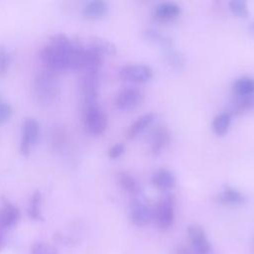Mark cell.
Segmentation results:
<instances>
[{
	"mask_svg": "<svg viewBox=\"0 0 254 254\" xmlns=\"http://www.w3.org/2000/svg\"><path fill=\"white\" fill-rule=\"evenodd\" d=\"M117 181L120 187L128 192L134 193L138 191L137 181L130 174L125 172H120L117 174Z\"/></svg>",
	"mask_w": 254,
	"mask_h": 254,
	"instance_id": "603a6c76",
	"label": "cell"
},
{
	"mask_svg": "<svg viewBox=\"0 0 254 254\" xmlns=\"http://www.w3.org/2000/svg\"><path fill=\"white\" fill-rule=\"evenodd\" d=\"M250 29H251V30L254 32V22H253V23L250 25Z\"/></svg>",
	"mask_w": 254,
	"mask_h": 254,
	"instance_id": "f546056e",
	"label": "cell"
},
{
	"mask_svg": "<svg viewBox=\"0 0 254 254\" xmlns=\"http://www.w3.org/2000/svg\"><path fill=\"white\" fill-rule=\"evenodd\" d=\"M31 254H58V251L50 244L37 242L31 247Z\"/></svg>",
	"mask_w": 254,
	"mask_h": 254,
	"instance_id": "4316f807",
	"label": "cell"
},
{
	"mask_svg": "<svg viewBox=\"0 0 254 254\" xmlns=\"http://www.w3.org/2000/svg\"><path fill=\"white\" fill-rule=\"evenodd\" d=\"M40 137V124L34 118H26L22 125L20 151L22 155L29 156L31 149L36 145Z\"/></svg>",
	"mask_w": 254,
	"mask_h": 254,
	"instance_id": "5b68a950",
	"label": "cell"
},
{
	"mask_svg": "<svg viewBox=\"0 0 254 254\" xmlns=\"http://www.w3.org/2000/svg\"><path fill=\"white\" fill-rule=\"evenodd\" d=\"M155 115L153 113H146L142 116L138 117L128 128L127 137L129 139H133L138 136L141 132H143L154 120Z\"/></svg>",
	"mask_w": 254,
	"mask_h": 254,
	"instance_id": "e0dca14e",
	"label": "cell"
},
{
	"mask_svg": "<svg viewBox=\"0 0 254 254\" xmlns=\"http://www.w3.org/2000/svg\"><path fill=\"white\" fill-rule=\"evenodd\" d=\"M20 218V211L17 206L8 200H4L3 206L0 208V227H13Z\"/></svg>",
	"mask_w": 254,
	"mask_h": 254,
	"instance_id": "8fae6325",
	"label": "cell"
},
{
	"mask_svg": "<svg viewBox=\"0 0 254 254\" xmlns=\"http://www.w3.org/2000/svg\"><path fill=\"white\" fill-rule=\"evenodd\" d=\"M188 238L192 249L197 254H208L211 250V243L208 240L204 229L197 224H190L187 229Z\"/></svg>",
	"mask_w": 254,
	"mask_h": 254,
	"instance_id": "8992f818",
	"label": "cell"
},
{
	"mask_svg": "<svg viewBox=\"0 0 254 254\" xmlns=\"http://www.w3.org/2000/svg\"><path fill=\"white\" fill-rule=\"evenodd\" d=\"M181 13V7L174 2H162L154 8V17L159 21H171Z\"/></svg>",
	"mask_w": 254,
	"mask_h": 254,
	"instance_id": "4fadbf2b",
	"label": "cell"
},
{
	"mask_svg": "<svg viewBox=\"0 0 254 254\" xmlns=\"http://www.w3.org/2000/svg\"><path fill=\"white\" fill-rule=\"evenodd\" d=\"M83 122L85 130L93 136H99L104 133L107 127V119L105 113L98 104L84 107Z\"/></svg>",
	"mask_w": 254,
	"mask_h": 254,
	"instance_id": "3957f363",
	"label": "cell"
},
{
	"mask_svg": "<svg viewBox=\"0 0 254 254\" xmlns=\"http://www.w3.org/2000/svg\"><path fill=\"white\" fill-rule=\"evenodd\" d=\"M102 62L103 58L101 55L89 48L83 49L81 56V68H84L86 72H98Z\"/></svg>",
	"mask_w": 254,
	"mask_h": 254,
	"instance_id": "5bb4252c",
	"label": "cell"
},
{
	"mask_svg": "<svg viewBox=\"0 0 254 254\" xmlns=\"http://www.w3.org/2000/svg\"><path fill=\"white\" fill-rule=\"evenodd\" d=\"M88 48L93 50L94 52L98 53L102 57H103V55L113 56L117 53V49L114 44H112L108 40L100 38V37H91L89 39Z\"/></svg>",
	"mask_w": 254,
	"mask_h": 254,
	"instance_id": "2e32d148",
	"label": "cell"
},
{
	"mask_svg": "<svg viewBox=\"0 0 254 254\" xmlns=\"http://www.w3.org/2000/svg\"><path fill=\"white\" fill-rule=\"evenodd\" d=\"M231 123V115L229 112H222L220 114H218L217 116L214 117L211 127L213 132L218 135V136H222L224 135L230 126Z\"/></svg>",
	"mask_w": 254,
	"mask_h": 254,
	"instance_id": "ffe728a7",
	"label": "cell"
},
{
	"mask_svg": "<svg viewBox=\"0 0 254 254\" xmlns=\"http://www.w3.org/2000/svg\"><path fill=\"white\" fill-rule=\"evenodd\" d=\"M175 197L173 194H166L160 199L154 211V219L161 230L169 229L175 220Z\"/></svg>",
	"mask_w": 254,
	"mask_h": 254,
	"instance_id": "277c9868",
	"label": "cell"
},
{
	"mask_svg": "<svg viewBox=\"0 0 254 254\" xmlns=\"http://www.w3.org/2000/svg\"><path fill=\"white\" fill-rule=\"evenodd\" d=\"M12 63V54L4 46H0V76L5 75Z\"/></svg>",
	"mask_w": 254,
	"mask_h": 254,
	"instance_id": "484cf974",
	"label": "cell"
},
{
	"mask_svg": "<svg viewBox=\"0 0 254 254\" xmlns=\"http://www.w3.org/2000/svg\"><path fill=\"white\" fill-rule=\"evenodd\" d=\"M124 153V145L117 143L108 150V157L110 159H117Z\"/></svg>",
	"mask_w": 254,
	"mask_h": 254,
	"instance_id": "f1b7e54d",
	"label": "cell"
},
{
	"mask_svg": "<svg viewBox=\"0 0 254 254\" xmlns=\"http://www.w3.org/2000/svg\"><path fill=\"white\" fill-rule=\"evenodd\" d=\"M1 99H2V98H1V97H0V100H1Z\"/></svg>",
	"mask_w": 254,
	"mask_h": 254,
	"instance_id": "1f68e13d",
	"label": "cell"
},
{
	"mask_svg": "<svg viewBox=\"0 0 254 254\" xmlns=\"http://www.w3.org/2000/svg\"><path fill=\"white\" fill-rule=\"evenodd\" d=\"M217 200L224 204H240L244 202L245 198L234 188L225 187L223 190L217 195Z\"/></svg>",
	"mask_w": 254,
	"mask_h": 254,
	"instance_id": "ac0fdd59",
	"label": "cell"
},
{
	"mask_svg": "<svg viewBox=\"0 0 254 254\" xmlns=\"http://www.w3.org/2000/svg\"><path fill=\"white\" fill-rule=\"evenodd\" d=\"M153 76V70L146 64H128L121 68L120 77L131 82H146Z\"/></svg>",
	"mask_w": 254,
	"mask_h": 254,
	"instance_id": "ba28073f",
	"label": "cell"
},
{
	"mask_svg": "<svg viewBox=\"0 0 254 254\" xmlns=\"http://www.w3.org/2000/svg\"><path fill=\"white\" fill-rule=\"evenodd\" d=\"M60 83L53 71L40 72L34 80V93L41 104H51L60 95Z\"/></svg>",
	"mask_w": 254,
	"mask_h": 254,
	"instance_id": "7a4b0ae2",
	"label": "cell"
},
{
	"mask_svg": "<svg viewBox=\"0 0 254 254\" xmlns=\"http://www.w3.org/2000/svg\"><path fill=\"white\" fill-rule=\"evenodd\" d=\"M170 141V134L165 128H160L158 129L152 140L151 144V150L154 155H159L162 150L165 148V146L169 143Z\"/></svg>",
	"mask_w": 254,
	"mask_h": 254,
	"instance_id": "d6986e66",
	"label": "cell"
},
{
	"mask_svg": "<svg viewBox=\"0 0 254 254\" xmlns=\"http://www.w3.org/2000/svg\"><path fill=\"white\" fill-rule=\"evenodd\" d=\"M233 91L236 96H243L254 92V78L243 76L236 79L233 83Z\"/></svg>",
	"mask_w": 254,
	"mask_h": 254,
	"instance_id": "44dd1931",
	"label": "cell"
},
{
	"mask_svg": "<svg viewBox=\"0 0 254 254\" xmlns=\"http://www.w3.org/2000/svg\"><path fill=\"white\" fill-rule=\"evenodd\" d=\"M143 100L142 92L135 87H125L121 89L115 98L117 108L124 111H130L137 108Z\"/></svg>",
	"mask_w": 254,
	"mask_h": 254,
	"instance_id": "52a82bcc",
	"label": "cell"
},
{
	"mask_svg": "<svg viewBox=\"0 0 254 254\" xmlns=\"http://www.w3.org/2000/svg\"><path fill=\"white\" fill-rule=\"evenodd\" d=\"M254 108V92L243 95V96H236L235 99L231 103V110L235 113H240L247 109Z\"/></svg>",
	"mask_w": 254,
	"mask_h": 254,
	"instance_id": "7402d4cb",
	"label": "cell"
},
{
	"mask_svg": "<svg viewBox=\"0 0 254 254\" xmlns=\"http://www.w3.org/2000/svg\"><path fill=\"white\" fill-rule=\"evenodd\" d=\"M12 113H13L12 106L1 99L0 100V124L7 122L12 116Z\"/></svg>",
	"mask_w": 254,
	"mask_h": 254,
	"instance_id": "83f0119b",
	"label": "cell"
},
{
	"mask_svg": "<svg viewBox=\"0 0 254 254\" xmlns=\"http://www.w3.org/2000/svg\"><path fill=\"white\" fill-rule=\"evenodd\" d=\"M130 218L137 226H146L154 219V211L142 201H135L132 205Z\"/></svg>",
	"mask_w": 254,
	"mask_h": 254,
	"instance_id": "30bf717a",
	"label": "cell"
},
{
	"mask_svg": "<svg viewBox=\"0 0 254 254\" xmlns=\"http://www.w3.org/2000/svg\"><path fill=\"white\" fill-rule=\"evenodd\" d=\"M1 246H2V235L0 233V249H1Z\"/></svg>",
	"mask_w": 254,
	"mask_h": 254,
	"instance_id": "4dcf8cb0",
	"label": "cell"
},
{
	"mask_svg": "<svg viewBox=\"0 0 254 254\" xmlns=\"http://www.w3.org/2000/svg\"><path fill=\"white\" fill-rule=\"evenodd\" d=\"M108 12V4L102 0H93L86 3L81 14L85 19L88 20H98L103 18Z\"/></svg>",
	"mask_w": 254,
	"mask_h": 254,
	"instance_id": "7c38bea8",
	"label": "cell"
},
{
	"mask_svg": "<svg viewBox=\"0 0 254 254\" xmlns=\"http://www.w3.org/2000/svg\"><path fill=\"white\" fill-rule=\"evenodd\" d=\"M229 10L240 18H246L249 15V10L247 7V3L243 0H232L228 3Z\"/></svg>",
	"mask_w": 254,
	"mask_h": 254,
	"instance_id": "d4e9b609",
	"label": "cell"
},
{
	"mask_svg": "<svg viewBox=\"0 0 254 254\" xmlns=\"http://www.w3.org/2000/svg\"><path fill=\"white\" fill-rule=\"evenodd\" d=\"M152 183L161 190H172L176 185V177L171 171L162 169L153 175Z\"/></svg>",
	"mask_w": 254,
	"mask_h": 254,
	"instance_id": "9a60e30c",
	"label": "cell"
},
{
	"mask_svg": "<svg viewBox=\"0 0 254 254\" xmlns=\"http://www.w3.org/2000/svg\"><path fill=\"white\" fill-rule=\"evenodd\" d=\"M41 192L39 190H36L29 201V206H28V214L29 216L34 219V220H40L42 219V214H41Z\"/></svg>",
	"mask_w": 254,
	"mask_h": 254,
	"instance_id": "cb8c5ba5",
	"label": "cell"
},
{
	"mask_svg": "<svg viewBox=\"0 0 254 254\" xmlns=\"http://www.w3.org/2000/svg\"><path fill=\"white\" fill-rule=\"evenodd\" d=\"M83 48L64 34H54L50 44L46 45L40 53V58L50 71L81 68V56Z\"/></svg>",
	"mask_w": 254,
	"mask_h": 254,
	"instance_id": "6da1fadb",
	"label": "cell"
},
{
	"mask_svg": "<svg viewBox=\"0 0 254 254\" xmlns=\"http://www.w3.org/2000/svg\"><path fill=\"white\" fill-rule=\"evenodd\" d=\"M81 91L84 107L97 104L98 95V72H85L81 80Z\"/></svg>",
	"mask_w": 254,
	"mask_h": 254,
	"instance_id": "9c48e42d",
	"label": "cell"
}]
</instances>
